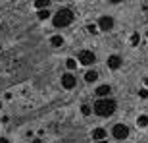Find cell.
<instances>
[{
  "label": "cell",
  "instance_id": "6da1fadb",
  "mask_svg": "<svg viewBox=\"0 0 148 143\" xmlns=\"http://www.w3.org/2000/svg\"><path fill=\"white\" fill-rule=\"evenodd\" d=\"M117 108V103L114 99H98L96 101V105H94V112L96 116H102V118H108L112 116Z\"/></svg>",
  "mask_w": 148,
  "mask_h": 143
},
{
  "label": "cell",
  "instance_id": "7a4b0ae2",
  "mask_svg": "<svg viewBox=\"0 0 148 143\" xmlns=\"http://www.w3.org/2000/svg\"><path fill=\"white\" fill-rule=\"evenodd\" d=\"M71 22H73V12L69 10V8H62V10H58V14L52 17V23H54L56 27H67Z\"/></svg>",
  "mask_w": 148,
  "mask_h": 143
},
{
  "label": "cell",
  "instance_id": "3957f363",
  "mask_svg": "<svg viewBox=\"0 0 148 143\" xmlns=\"http://www.w3.org/2000/svg\"><path fill=\"white\" fill-rule=\"evenodd\" d=\"M77 58H79V62H81L83 66H90V64L96 62V56H94V52H90V50H81Z\"/></svg>",
  "mask_w": 148,
  "mask_h": 143
},
{
  "label": "cell",
  "instance_id": "277c9868",
  "mask_svg": "<svg viewBox=\"0 0 148 143\" xmlns=\"http://www.w3.org/2000/svg\"><path fill=\"white\" fill-rule=\"evenodd\" d=\"M112 133H114V137H117V139H125L127 135H129V128H127L125 124H115Z\"/></svg>",
  "mask_w": 148,
  "mask_h": 143
},
{
  "label": "cell",
  "instance_id": "5b68a950",
  "mask_svg": "<svg viewBox=\"0 0 148 143\" xmlns=\"http://www.w3.org/2000/svg\"><path fill=\"white\" fill-rule=\"evenodd\" d=\"M114 17H110V16H102L98 19V27L102 29V31H110V29H114Z\"/></svg>",
  "mask_w": 148,
  "mask_h": 143
},
{
  "label": "cell",
  "instance_id": "8992f818",
  "mask_svg": "<svg viewBox=\"0 0 148 143\" xmlns=\"http://www.w3.org/2000/svg\"><path fill=\"white\" fill-rule=\"evenodd\" d=\"M75 77L71 76V74H64V76H62V87L64 89H73L75 87Z\"/></svg>",
  "mask_w": 148,
  "mask_h": 143
},
{
  "label": "cell",
  "instance_id": "52a82bcc",
  "mask_svg": "<svg viewBox=\"0 0 148 143\" xmlns=\"http://www.w3.org/2000/svg\"><path fill=\"white\" fill-rule=\"evenodd\" d=\"M119 66H121V58L117 54H112L110 58H108V68H110V70H117Z\"/></svg>",
  "mask_w": 148,
  "mask_h": 143
},
{
  "label": "cell",
  "instance_id": "ba28073f",
  "mask_svg": "<svg viewBox=\"0 0 148 143\" xmlns=\"http://www.w3.org/2000/svg\"><path fill=\"white\" fill-rule=\"evenodd\" d=\"M110 91H112L110 85H98L96 87V95L98 97H106V95H110Z\"/></svg>",
  "mask_w": 148,
  "mask_h": 143
},
{
  "label": "cell",
  "instance_id": "9c48e42d",
  "mask_svg": "<svg viewBox=\"0 0 148 143\" xmlns=\"http://www.w3.org/2000/svg\"><path fill=\"white\" fill-rule=\"evenodd\" d=\"M92 137L96 139V141H102V139L106 137V130H102V128H96L92 132Z\"/></svg>",
  "mask_w": 148,
  "mask_h": 143
},
{
  "label": "cell",
  "instance_id": "30bf717a",
  "mask_svg": "<svg viewBox=\"0 0 148 143\" xmlns=\"http://www.w3.org/2000/svg\"><path fill=\"white\" fill-rule=\"evenodd\" d=\"M85 79H87L88 83H92V81H96V79H98V72H94V70L87 72V76H85Z\"/></svg>",
  "mask_w": 148,
  "mask_h": 143
},
{
  "label": "cell",
  "instance_id": "8fae6325",
  "mask_svg": "<svg viewBox=\"0 0 148 143\" xmlns=\"http://www.w3.org/2000/svg\"><path fill=\"white\" fill-rule=\"evenodd\" d=\"M50 43H52V47H62V44H64V37H60V35H54V37L50 39Z\"/></svg>",
  "mask_w": 148,
  "mask_h": 143
},
{
  "label": "cell",
  "instance_id": "7c38bea8",
  "mask_svg": "<svg viewBox=\"0 0 148 143\" xmlns=\"http://www.w3.org/2000/svg\"><path fill=\"white\" fill-rule=\"evenodd\" d=\"M46 6H50V0H35V8H46Z\"/></svg>",
  "mask_w": 148,
  "mask_h": 143
},
{
  "label": "cell",
  "instance_id": "4fadbf2b",
  "mask_svg": "<svg viewBox=\"0 0 148 143\" xmlns=\"http://www.w3.org/2000/svg\"><path fill=\"white\" fill-rule=\"evenodd\" d=\"M137 124H138V126H140V128H146L148 126V116H138V120H137Z\"/></svg>",
  "mask_w": 148,
  "mask_h": 143
},
{
  "label": "cell",
  "instance_id": "5bb4252c",
  "mask_svg": "<svg viewBox=\"0 0 148 143\" xmlns=\"http://www.w3.org/2000/svg\"><path fill=\"white\" fill-rule=\"evenodd\" d=\"M48 17H50L48 10H40V12H38V19H48Z\"/></svg>",
  "mask_w": 148,
  "mask_h": 143
},
{
  "label": "cell",
  "instance_id": "9a60e30c",
  "mask_svg": "<svg viewBox=\"0 0 148 143\" xmlns=\"http://www.w3.org/2000/svg\"><path fill=\"white\" fill-rule=\"evenodd\" d=\"M81 112H83V114H85V116H87V114H90V106L83 105V106H81Z\"/></svg>",
  "mask_w": 148,
  "mask_h": 143
},
{
  "label": "cell",
  "instance_id": "2e32d148",
  "mask_svg": "<svg viewBox=\"0 0 148 143\" xmlns=\"http://www.w3.org/2000/svg\"><path fill=\"white\" fill-rule=\"evenodd\" d=\"M66 66L69 68V70H73V68H75V60H71V58H69V60L66 62Z\"/></svg>",
  "mask_w": 148,
  "mask_h": 143
},
{
  "label": "cell",
  "instance_id": "e0dca14e",
  "mask_svg": "<svg viewBox=\"0 0 148 143\" xmlns=\"http://www.w3.org/2000/svg\"><path fill=\"white\" fill-rule=\"evenodd\" d=\"M138 95H140L143 99H148V89H140V91H138Z\"/></svg>",
  "mask_w": 148,
  "mask_h": 143
},
{
  "label": "cell",
  "instance_id": "ac0fdd59",
  "mask_svg": "<svg viewBox=\"0 0 148 143\" xmlns=\"http://www.w3.org/2000/svg\"><path fill=\"white\" fill-rule=\"evenodd\" d=\"M138 41H140V37H138V35L135 33V35L131 37V43H133V44H138Z\"/></svg>",
  "mask_w": 148,
  "mask_h": 143
},
{
  "label": "cell",
  "instance_id": "d6986e66",
  "mask_svg": "<svg viewBox=\"0 0 148 143\" xmlns=\"http://www.w3.org/2000/svg\"><path fill=\"white\" fill-rule=\"evenodd\" d=\"M88 31L90 33H96V25H88Z\"/></svg>",
  "mask_w": 148,
  "mask_h": 143
},
{
  "label": "cell",
  "instance_id": "ffe728a7",
  "mask_svg": "<svg viewBox=\"0 0 148 143\" xmlns=\"http://www.w3.org/2000/svg\"><path fill=\"white\" fill-rule=\"evenodd\" d=\"M0 143H8V139H6V137H0Z\"/></svg>",
  "mask_w": 148,
  "mask_h": 143
},
{
  "label": "cell",
  "instance_id": "44dd1931",
  "mask_svg": "<svg viewBox=\"0 0 148 143\" xmlns=\"http://www.w3.org/2000/svg\"><path fill=\"white\" fill-rule=\"evenodd\" d=\"M144 85H148V77H146V79H144Z\"/></svg>",
  "mask_w": 148,
  "mask_h": 143
},
{
  "label": "cell",
  "instance_id": "7402d4cb",
  "mask_svg": "<svg viewBox=\"0 0 148 143\" xmlns=\"http://www.w3.org/2000/svg\"><path fill=\"white\" fill-rule=\"evenodd\" d=\"M96 143H106V141H104V139H102V141H96Z\"/></svg>",
  "mask_w": 148,
  "mask_h": 143
},
{
  "label": "cell",
  "instance_id": "603a6c76",
  "mask_svg": "<svg viewBox=\"0 0 148 143\" xmlns=\"http://www.w3.org/2000/svg\"><path fill=\"white\" fill-rule=\"evenodd\" d=\"M0 108H2V103H0Z\"/></svg>",
  "mask_w": 148,
  "mask_h": 143
}]
</instances>
